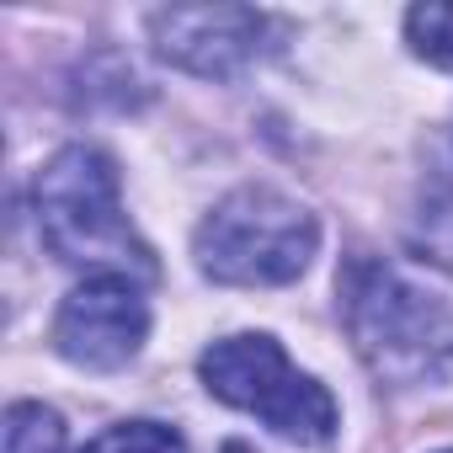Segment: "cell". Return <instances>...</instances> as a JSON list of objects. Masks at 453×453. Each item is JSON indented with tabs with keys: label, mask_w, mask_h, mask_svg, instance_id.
<instances>
[{
	"label": "cell",
	"mask_w": 453,
	"mask_h": 453,
	"mask_svg": "<svg viewBox=\"0 0 453 453\" xmlns=\"http://www.w3.org/2000/svg\"><path fill=\"white\" fill-rule=\"evenodd\" d=\"M33 203H38V235L59 262L91 267V278H128V283L155 278V257L123 213V181L112 155L91 144L59 150L38 171Z\"/></svg>",
	"instance_id": "obj_1"
},
{
	"label": "cell",
	"mask_w": 453,
	"mask_h": 453,
	"mask_svg": "<svg viewBox=\"0 0 453 453\" xmlns=\"http://www.w3.org/2000/svg\"><path fill=\"white\" fill-rule=\"evenodd\" d=\"M342 315L357 357L384 384H432L453 363V310L411 273L357 257L342 273Z\"/></svg>",
	"instance_id": "obj_2"
},
{
	"label": "cell",
	"mask_w": 453,
	"mask_h": 453,
	"mask_svg": "<svg viewBox=\"0 0 453 453\" xmlns=\"http://www.w3.org/2000/svg\"><path fill=\"white\" fill-rule=\"evenodd\" d=\"M192 251L203 278L224 288H278L294 283L320 251V224L278 187H235L197 224Z\"/></svg>",
	"instance_id": "obj_3"
},
{
	"label": "cell",
	"mask_w": 453,
	"mask_h": 453,
	"mask_svg": "<svg viewBox=\"0 0 453 453\" xmlns=\"http://www.w3.org/2000/svg\"><path fill=\"white\" fill-rule=\"evenodd\" d=\"M203 384L213 400L235 405L257 421H267L278 437L288 442H304V448H320L336 437V400L320 379L299 373L288 363V352L262 336V331H246V336H224L203 352L197 363Z\"/></svg>",
	"instance_id": "obj_4"
},
{
	"label": "cell",
	"mask_w": 453,
	"mask_h": 453,
	"mask_svg": "<svg viewBox=\"0 0 453 453\" xmlns=\"http://www.w3.org/2000/svg\"><path fill=\"white\" fill-rule=\"evenodd\" d=\"M150 336V304L128 278H86L54 315V352L86 373L123 368Z\"/></svg>",
	"instance_id": "obj_5"
},
{
	"label": "cell",
	"mask_w": 453,
	"mask_h": 453,
	"mask_svg": "<svg viewBox=\"0 0 453 453\" xmlns=\"http://www.w3.org/2000/svg\"><path fill=\"white\" fill-rule=\"evenodd\" d=\"M262 27L267 22L246 6H171L150 17L155 49L176 70H192L203 81H224L251 65L262 49Z\"/></svg>",
	"instance_id": "obj_6"
},
{
	"label": "cell",
	"mask_w": 453,
	"mask_h": 453,
	"mask_svg": "<svg viewBox=\"0 0 453 453\" xmlns=\"http://www.w3.org/2000/svg\"><path fill=\"white\" fill-rule=\"evenodd\" d=\"M0 453H65V416L38 400H17L6 411Z\"/></svg>",
	"instance_id": "obj_7"
},
{
	"label": "cell",
	"mask_w": 453,
	"mask_h": 453,
	"mask_svg": "<svg viewBox=\"0 0 453 453\" xmlns=\"http://www.w3.org/2000/svg\"><path fill=\"white\" fill-rule=\"evenodd\" d=\"M405 38H411V49L426 65L453 70V6H416V12H405Z\"/></svg>",
	"instance_id": "obj_8"
},
{
	"label": "cell",
	"mask_w": 453,
	"mask_h": 453,
	"mask_svg": "<svg viewBox=\"0 0 453 453\" xmlns=\"http://www.w3.org/2000/svg\"><path fill=\"white\" fill-rule=\"evenodd\" d=\"M86 453H187V448L160 421H123V426H107L102 437H91Z\"/></svg>",
	"instance_id": "obj_9"
},
{
	"label": "cell",
	"mask_w": 453,
	"mask_h": 453,
	"mask_svg": "<svg viewBox=\"0 0 453 453\" xmlns=\"http://www.w3.org/2000/svg\"><path fill=\"white\" fill-rule=\"evenodd\" d=\"M442 453H453V448H442Z\"/></svg>",
	"instance_id": "obj_10"
}]
</instances>
